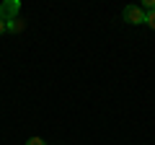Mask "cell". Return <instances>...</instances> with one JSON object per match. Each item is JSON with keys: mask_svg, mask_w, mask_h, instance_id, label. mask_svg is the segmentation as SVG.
<instances>
[{"mask_svg": "<svg viewBox=\"0 0 155 145\" xmlns=\"http://www.w3.org/2000/svg\"><path fill=\"white\" fill-rule=\"evenodd\" d=\"M18 13H21V3L18 0H3L0 3V21L11 23L18 18Z\"/></svg>", "mask_w": 155, "mask_h": 145, "instance_id": "6da1fadb", "label": "cell"}, {"mask_svg": "<svg viewBox=\"0 0 155 145\" xmlns=\"http://www.w3.org/2000/svg\"><path fill=\"white\" fill-rule=\"evenodd\" d=\"M122 18L127 23H145V21H147V16H145V11L140 5H127L122 11Z\"/></svg>", "mask_w": 155, "mask_h": 145, "instance_id": "7a4b0ae2", "label": "cell"}, {"mask_svg": "<svg viewBox=\"0 0 155 145\" xmlns=\"http://www.w3.org/2000/svg\"><path fill=\"white\" fill-rule=\"evenodd\" d=\"M21 29H23V23H21V18H16V21H11V23H5V31H13V34H16V31H21Z\"/></svg>", "mask_w": 155, "mask_h": 145, "instance_id": "3957f363", "label": "cell"}, {"mask_svg": "<svg viewBox=\"0 0 155 145\" xmlns=\"http://www.w3.org/2000/svg\"><path fill=\"white\" fill-rule=\"evenodd\" d=\"M140 8H142L145 13H150V11H155V0H142V3H140Z\"/></svg>", "mask_w": 155, "mask_h": 145, "instance_id": "277c9868", "label": "cell"}, {"mask_svg": "<svg viewBox=\"0 0 155 145\" xmlns=\"http://www.w3.org/2000/svg\"><path fill=\"white\" fill-rule=\"evenodd\" d=\"M145 16H147V21H145V23H147L150 29H155V11H150V13H145Z\"/></svg>", "mask_w": 155, "mask_h": 145, "instance_id": "5b68a950", "label": "cell"}, {"mask_svg": "<svg viewBox=\"0 0 155 145\" xmlns=\"http://www.w3.org/2000/svg\"><path fill=\"white\" fill-rule=\"evenodd\" d=\"M26 145H47V143H44L41 137H28V140H26Z\"/></svg>", "mask_w": 155, "mask_h": 145, "instance_id": "8992f818", "label": "cell"}, {"mask_svg": "<svg viewBox=\"0 0 155 145\" xmlns=\"http://www.w3.org/2000/svg\"><path fill=\"white\" fill-rule=\"evenodd\" d=\"M3 31H5V21H0V36H3Z\"/></svg>", "mask_w": 155, "mask_h": 145, "instance_id": "52a82bcc", "label": "cell"}]
</instances>
